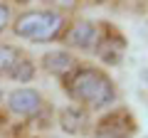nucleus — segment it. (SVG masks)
<instances>
[{
  "instance_id": "f257e3e1",
  "label": "nucleus",
  "mask_w": 148,
  "mask_h": 138,
  "mask_svg": "<svg viewBox=\"0 0 148 138\" xmlns=\"http://www.w3.org/2000/svg\"><path fill=\"white\" fill-rule=\"evenodd\" d=\"M62 89L77 106L86 109L89 113L111 109L119 99L116 81L109 77V72L94 64H79L69 77L62 79Z\"/></svg>"
},
{
  "instance_id": "f03ea898",
  "label": "nucleus",
  "mask_w": 148,
  "mask_h": 138,
  "mask_svg": "<svg viewBox=\"0 0 148 138\" xmlns=\"http://www.w3.org/2000/svg\"><path fill=\"white\" fill-rule=\"evenodd\" d=\"M69 27V17L57 8H32V10H22L15 15L10 30L15 37L27 40V42H59L62 35Z\"/></svg>"
},
{
  "instance_id": "7ed1b4c3",
  "label": "nucleus",
  "mask_w": 148,
  "mask_h": 138,
  "mask_svg": "<svg viewBox=\"0 0 148 138\" xmlns=\"http://www.w3.org/2000/svg\"><path fill=\"white\" fill-rule=\"evenodd\" d=\"M138 133V121L126 106L109 109L91 128V138H133Z\"/></svg>"
},
{
  "instance_id": "20e7f679",
  "label": "nucleus",
  "mask_w": 148,
  "mask_h": 138,
  "mask_svg": "<svg viewBox=\"0 0 148 138\" xmlns=\"http://www.w3.org/2000/svg\"><path fill=\"white\" fill-rule=\"evenodd\" d=\"M5 109L17 118H40L47 111V101H45L42 91H37L35 86H17L10 94H5Z\"/></svg>"
},
{
  "instance_id": "39448f33",
  "label": "nucleus",
  "mask_w": 148,
  "mask_h": 138,
  "mask_svg": "<svg viewBox=\"0 0 148 138\" xmlns=\"http://www.w3.org/2000/svg\"><path fill=\"white\" fill-rule=\"evenodd\" d=\"M126 35L111 22H99V44H96V57L109 67H119L126 57Z\"/></svg>"
},
{
  "instance_id": "423d86ee",
  "label": "nucleus",
  "mask_w": 148,
  "mask_h": 138,
  "mask_svg": "<svg viewBox=\"0 0 148 138\" xmlns=\"http://www.w3.org/2000/svg\"><path fill=\"white\" fill-rule=\"evenodd\" d=\"M59 42L67 44V49H77V52H96V44H99V22L94 20H74L69 22L67 32L62 35Z\"/></svg>"
},
{
  "instance_id": "0eeeda50",
  "label": "nucleus",
  "mask_w": 148,
  "mask_h": 138,
  "mask_svg": "<svg viewBox=\"0 0 148 138\" xmlns=\"http://www.w3.org/2000/svg\"><path fill=\"white\" fill-rule=\"evenodd\" d=\"M57 123L67 136H86V133L94 128L91 123V113L86 109L77 106V104H69V106L59 109V116H57Z\"/></svg>"
},
{
  "instance_id": "6e6552de",
  "label": "nucleus",
  "mask_w": 148,
  "mask_h": 138,
  "mask_svg": "<svg viewBox=\"0 0 148 138\" xmlns=\"http://www.w3.org/2000/svg\"><path fill=\"white\" fill-rule=\"evenodd\" d=\"M40 62H42V69H45V72L52 74V77H57L59 81H62L64 77H69L74 69L82 64L79 59L69 52V49H49V52L42 54Z\"/></svg>"
},
{
  "instance_id": "1a4fd4ad",
  "label": "nucleus",
  "mask_w": 148,
  "mask_h": 138,
  "mask_svg": "<svg viewBox=\"0 0 148 138\" xmlns=\"http://www.w3.org/2000/svg\"><path fill=\"white\" fill-rule=\"evenodd\" d=\"M22 49L20 47H15V44H0V79H10V74H12V69H15V64L20 62V57H22Z\"/></svg>"
},
{
  "instance_id": "9d476101",
  "label": "nucleus",
  "mask_w": 148,
  "mask_h": 138,
  "mask_svg": "<svg viewBox=\"0 0 148 138\" xmlns=\"http://www.w3.org/2000/svg\"><path fill=\"white\" fill-rule=\"evenodd\" d=\"M35 74H37V67H35V62H32V57L22 54L20 62H17V64H15V69H12L10 79H12V81H17V84H27V81L35 79Z\"/></svg>"
},
{
  "instance_id": "9b49d317",
  "label": "nucleus",
  "mask_w": 148,
  "mask_h": 138,
  "mask_svg": "<svg viewBox=\"0 0 148 138\" xmlns=\"http://www.w3.org/2000/svg\"><path fill=\"white\" fill-rule=\"evenodd\" d=\"M12 25V15H10V5L8 3H0V35Z\"/></svg>"
},
{
  "instance_id": "f8f14e48",
  "label": "nucleus",
  "mask_w": 148,
  "mask_h": 138,
  "mask_svg": "<svg viewBox=\"0 0 148 138\" xmlns=\"http://www.w3.org/2000/svg\"><path fill=\"white\" fill-rule=\"evenodd\" d=\"M3 101H5V94H3V89H0V104H3Z\"/></svg>"
}]
</instances>
